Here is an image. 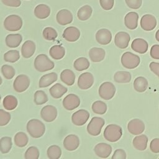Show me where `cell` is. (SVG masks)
Instances as JSON below:
<instances>
[{"mask_svg": "<svg viewBox=\"0 0 159 159\" xmlns=\"http://www.w3.org/2000/svg\"><path fill=\"white\" fill-rule=\"evenodd\" d=\"M27 131L33 138H40L43 136L45 131L44 124L39 119H33L28 121L26 125Z\"/></svg>", "mask_w": 159, "mask_h": 159, "instance_id": "6da1fadb", "label": "cell"}, {"mask_svg": "<svg viewBox=\"0 0 159 159\" xmlns=\"http://www.w3.org/2000/svg\"><path fill=\"white\" fill-rule=\"evenodd\" d=\"M34 67L36 70L40 72H45L52 70L55 64L45 54L37 55L34 60Z\"/></svg>", "mask_w": 159, "mask_h": 159, "instance_id": "7a4b0ae2", "label": "cell"}, {"mask_svg": "<svg viewBox=\"0 0 159 159\" xmlns=\"http://www.w3.org/2000/svg\"><path fill=\"white\" fill-rule=\"evenodd\" d=\"M122 135V128L116 124H109L104 129V137L106 140L111 142L119 140Z\"/></svg>", "mask_w": 159, "mask_h": 159, "instance_id": "3957f363", "label": "cell"}, {"mask_svg": "<svg viewBox=\"0 0 159 159\" xmlns=\"http://www.w3.org/2000/svg\"><path fill=\"white\" fill-rule=\"evenodd\" d=\"M23 25L22 18L16 14L8 16L4 21V28L11 32H15L20 30Z\"/></svg>", "mask_w": 159, "mask_h": 159, "instance_id": "277c9868", "label": "cell"}, {"mask_svg": "<svg viewBox=\"0 0 159 159\" xmlns=\"http://www.w3.org/2000/svg\"><path fill=\"white\" fill-rule=\"evenodd\" d=\"M140 61L139 57L130 52L124 53L121 57V63L124 67L127 69H134L137 67Z\"/></svg>", "mask_w": 159, "mask_h": 159, "instance_id": "5b68a950", "label": "cell"}, {"mask_svg": "<svg viewBox=\"0 0 159 159\" xmlns=\"http://www.w3.org/2000/svg\"><path fill=\"white\" fill-rule=\"evenodd\" d=\"M105 124L104 120L99 117H93L87 126V132L93 136L100 134L101 129Z\"/></svg>", "mask_w": 159, "mask_h": 159, "instance_id": "8992f818", "label": "cell"}, {"mask_svg": "<svg viewBox=\"0 0 159 159\" xmlns=\"http://www.w3.org/2000/svg\"><path fill=\"white\" fill-rule=\"evenodd\" d=\"M98 93L102 99L109 100L114 97L116 93V87L111 82H104L99 86Z\"/></svg>", "mask_w": 159, "mask_h": 159, "instance_id": "52a82bcc", "label": "cell"}, {"mask_svg": "<svg viewBox=\"0 0 159 159\" xmlns=\"http://www.w3.org/2000/svg\"><path fill=\"white\" fill-rule=\"evenodd\" d=\"M30 85L29 78L24 74L18 75L14 81L13 88L17 93H22L29 88Z\"/></svg>", "mask_w": 159, "mask_h": 159, "instance_id": "ba28073f", "label": "cell"}, {"mask_svg": "<svg viewBox=\"0 0 159 159\" xmlns=\"http://www.w3.org/2000/svg\"><path fill=\"white\" fill-rule=\"evenodd\" d=\"M58 112L57 108L52 105H47L42 107L40 111L42 119L47 122L53 121L57 117Z\"/></svg>", "mask_w": 159, "mask_h": 159, "instance_id": "9c48e42d", "label": "cell"}, {"mask_svg": "<svg viewBox=\"0 0 159 159\" xmlns=\"http://www.w3.org/2000/svg\"><path fill=\"white\" fill-rule=\"evenodd\" d=\"M89 113L84 109H80L72 114L71 121L73 124L77 126L84 125L89 119Z\"/></svg>", "mask_w": 159, "mask_h": 159, "instance_id": "30bf717a", "label": "cell"}, {"mask_svg": "<svg viewBox=\"0 0 159 159\" xmlns=\"http://www.w3.org/2000/svg\"><path fill=\"white\" fill-rule=\"evenodd\" d=\"M94 83L93 75L89 72H85L80 75L78 80V86L81 89H88Z\"/></svg>", "mask_w": 159, "mask_h": 159, "instance_id": "8fae6325", "label": "cell"}, {"mask_svg": "<svg viewBox=\"0 0 159 159\" xmlns=\"http://www.w3.org/2000/svg\"><path fill=\"white\" fill-rule=\"evenodd\" d=\"M80 104L79 97L75 94H69L63 100V106L68 111H72L77 108Z\"/></svg>", "mask_w": 159, "mask_h": 159, "instance_id": "7c38bea8", "label": "cell"}, {"mask_svg": "<svg viewBox=\"0 0 159 159\" xmlns=\"http://www.w3.org/2000/svg\"><path fill=\"white\" fill-rule=\"evenodd\" d=\"M127 129L131 134L139 135L144 131L145 124L140 119H134L129 122Z\"/></svg>", "mask_w": 159, "mask_h": 159, "instance_id": "4fadbf2b", "label": "cell"}, {"mask_svg": "<svg viewBox=\"0 0 159 159\" xmlns=\"http://www.w3.org/2000/svg\"><path fill=\"white\" fill-rule=\"evenodd\" d=\"M157 25L156 18L152 14L143 15L140 20L141 27L146 31L153 30Z\"/></svg>", "mask_w": 159, "mask_h": 159, "instance_id": "5bb4252c", "label": "cell"}, {"mask_svg": "<svg viewBox=\"0 0 159 159\" xmlns=\"http://www.w3.org/2000/svg\"><path fill=\"white\" fill-rule=\"evenodd\" d=\"M130 40V37L129 34L125 32H117L114 38L115 45L119 48H125L128 47L129 42Z\"/></svg>", "mask_w": 159, "mask_h": 159, "instance_id": "9a60e30c", "label": "cell"}, {"mask_svg": "<svg viewBox=\"0 0 159 159\" xmlns=\"http://www.w3.org/2000/svg\"><path fill=\"white\" fill-rule=\"evenodd\" d=\"M72 13L68 9H61L59 11L56 16V20L57 22L61 25L69 24L73 21Z\"/></svg>", "mask_w": 159, "mask_h": 159, "instance_id": "2e32d148", "label": "cell"}, {"mask_svg": "<svg viewBox=\"0 0 159 159\" xmlns=\"http://www.w3.org/2000/svg\"><path fill=\"white\" fill-rule=\"evenodd\" d=\"M80 145L79 137L74 134L67 135L63 140V146L68 151H74Z\"/></svg>", "mask_w": 159, "mask_h": 159, "instance_id": "e0dca14e", "label": "cell"}, {"mask_svg": "<svg viewBox=\"0 0 159 159\" xmlns=\"http://www.w3.org/2000/svg\"><path fill=\"white\" fill-rule=\"evenodd\" d=\"M94 151L98 157L106 158L111 155L112 152V147L107 143H99L94 147Z\"/></svg>", "mask_w": 159, "mask_h": 159, "instance_id": "ac0fdd59", "label": "cell"}, {"mask_svg": "<svg viewBox=\"0 0 159 159\" xmlns=\"http://www.w3.org/2000/svg\"><path fill=\"white\" fill-rule=\"evenodd\" d=\"M80 37V30L73 26H70L66 28L63 33V37L68 42H73L78 40Z\"/></svg>", "mask_w": 159, "mask_h": 159, "instance_id": "d6986e66", "label": "cell"}, {"mask_svg": "<svg viewBox=\"0 0 159 159\" xmlns=\"http://www.w3.org/2000/svg\"><path fill=\"white\" fill-rule=\"evenodd\" d=\"M96 40L101 45H107L112 40V34L109 30L101 29L98 30L96 34Z\"/></svg>", "mask_w": 159, "mask_h": 159, "instance_id": "ffe728a7", "label": "cell"}, {"mask_svg": "<svg viewBox=\"0 0 159 159\" xmlns=\"http://www.w3.org/2000/svg\"><path fill=\"white\" fill-rule=\"evenodd\" d=\"M139 15L137 12H130L127 13L124 18L125 25L127 28L130 30H134L137 27L138 25Z\"/></svg>", "mask_w": 159, "mask_h": 159, "instance_id": "44dd1931", "label": "cell"}, {"mask_svg": "<svg viewBox=\"0 0 159 159\" xmlns=\"http://www.w3.org/2000/svg\"><path fill=\"white\" fill-rule=\"evenodd\" d=\"M131 47L133 50L137 53H145L148 50V44L145 40L141 38H137L132 41Z\"/></svg>", "mask_w": 159, "mask_h": 159, "instance_id": "7402d4cb", "label": "cell"}, {"mask_svg": "<svg viewBox=\"0 0 159 159\" xmlns=\"http://www.w3.org/2000/svg\"><path fill=\"white\" fill-rule=\"evenodd\" d=\"M105 50L102 48L93 47L89 51V57L93 62H100L102 61L105 57Z\"/></svg>", "mask_w": 159, "mask_h": 159, "instance_id": "603a6c76", "label": "cell"}, {"mask_svg": "<svg viewBox=\"0 0 159 159\" xmlns=\"http://www.w3.org/2000/svg\"><path fill=\"white\" fill-rule=\"evenodd\" d=\"M58 79V75L55 72L49 73L43 75L39 80V86L40 88H46L49 86Z\"/></svg>", "mask_w": 159, "mask_h": 159, "instance_id": "cb8c5ba5", "label": "cell"}, {"mask_svg": "<svg viewBox=\"0 0 159 159\" xmlns=\"http://www.w3.org/2000/svg\"><path fill=\"white\" fill-rule=\"evenodd\" d=\"M35 44L33 41H25L21 47V53L22 57L25 58L31 57L35 51Z\"/></svg>", "mask_w": 159, "mask_h": 159, "instance_id": "d4e9b609", "label": "cell"}, {"mask_svg": "<svg viewBox=\"0 0 159 159\" xmlns=\"http://www.w3.org/2000/svg\"><path fill=\"white\" fill-rule=\"evenodd\" d=\"M50 14V8L46 4H40L37 5L34 9L35 16L40 19L47 18Z\"/></svg>", "mask_w": 159, "mask_h": 159, "instance_id": "484cf974", "label": "cell"}, {"mask_svg": "<svg viewBox=\"0 0 159 159\" xmlns=\"http://www.w3.org/2000/svg\"><path fill=\"white\" fill-rule=\"evenodd\" d=\"M22 40V37L19 34H9L6 36L5 42L9 48H16L19 46Z\"/></svg>", "mask_w": 159, "mask_h": 159, "instance_id": "4316f807", "label": "cell"}, {"mask_svg": "<svg viewBox=\"0 0 159 159\" xmlns=\"http://www.w3.org/2000/svg\"><path fill=\"white\" fill-rule=\"evenodd\" d=\"M67 91L68 89L60 83H57L54 84L49 89L50 95L55 99L60 98L67 92Z\"/></svg>", "mask_w": 159, "mask_h": 159, "instance_id": "83f0119b", "label": "cell"}, {"mask_svg": "<svg viewBox=\"0 0 159 159\" xmlns=\"http://www.w3.org/2000/svg\"><path fill=\"white\" fill-rule=\"evenodd\" d=\"M61 81L68 86H71L75 81V75L74 72L70 69L63 70L60 74Z\"/></svg>", "mask_w": 159, "mask_h": 159, "instance_id": "f1b7e54d", "label": "cell"}, {"mask_svg": "<svg viewBox=\"0 0 159 159\" xmlns=\"http://www.w3.org/2000/svg\"><path fill=\"white\" fill-rule=\"evenodd\" d=\"M148 137L145 135H140L133 139V145L138 150H145L147 146Z\"/></svg>", "mask_w": 159, "mask_h": 159, "instance_id": "f546056e", "label": "cell"}, {"mask_svg": "<svg viewBox=\"0 0 159 159\" xmlns=\"http://www.w3.org/2000/svg\"><path fill=\"white\" fill-rule=\"evenodd\" d=\"M49 54L54 60H60L65 56V50L63 47L59 45H55L50 48Z\"/></svg>", "mask_w": 159, "mask_h": 159, "instance_id": "4dcf8cb0", "label": "cell"}, {"mask_svg": "<svg viewBox=\"0 0 159 159\" xmlns=\"http://www.w3.org/2000/svg\"><path fill=\"white\" fill-rule=\"evenodd\" d=\"M148 85L147 80L143 76L136 78L134 81V88L136 91L139 93L144 92L147 89Z\"/></svg>", "mask_w": 159, "mask_h": 159, "instance_id": "1f68e13d", "label": "cell"}, {"mask_svg": "<svg viewBox=\"0 0 159 159\" xmlns=\"http://www.w3.org/2000/svg\"><path fill=\"white\" fill-rule=\"evenodd\" d=\"M2 104L5 109L11 111L14 109L17 106L18 101L14 96L7 95L3 99Z\"/></svg>", "mask_w": 159, "mask_h": 159, "instance_id": "d6a6232c", "label": "cell"}, {"mask_svg": "<svg viewBox=\"0 0 159 159\" xmlns=\"http://www.w3.org/2000/svg\"><path fill=\"white\" fill-rule=\"evenodd\" d=\"M93 12L92 7L89 5H84L80 7L77 12L78 18L80 20H86L91 16Z\"/></svg>", "mask_w": 159, "mask_h": 159, "instance_id": "836d02e7", "label": "cell"}, {"mask_svg": "<svg viewBox=\"0 0 159 159\" xmlns=\"http://www.w3.org/2000/svg\"><path fill=\"white\" fill-rule=\"evenodd\" d=\"M131 74L128 71H119L114 75V80L116 82L119 83H127L131 81Z\"/></svg>", "mask_w": 159, "mask_h": 159, "instance_id": "e575fe53", "label": "cell"}, {"mask_svg": "<svg viewBox=\"0 0 159 159\" xmlns=\"http://www.w3.org/2000/svg\"><path fill=\"white\" fill-rule=\"evenodd\" d=\"M12 146L11 137L5 136L0 139V151L2 153H7L11 150Z\"/></svg>", "mask_w": 159, "mask_h": 159, "instance_id": "d590c367", "label": "cell"}, {"mask_svg": "<svg viewBox=\"0 0 159 159\" xmlns=\"http://www.w3.org/2000/svg\"><path fill=\"white\" fill-rule=\"evenodd\" d=\"M14 143L19 147H24L29 142V138L27 134L23 132H17L14 138Z\"/></svg>", "mask_w": 159, "mask_h": 159, "instance_id": "8d00e7d4", "label": "cell"}, {"mask_svg": "<svg viewBox=\"0 0 159 159\" xmlns=\"http://www.w3.org/2000/svg\"><path fill=\"white\" fill-rule=\"evenodd\" d=\"M89 61L85 57H80L74 61V68L78 71H81L88 69L89 66Z\"/></svg>", "mask_w": 159, "mask_h": 159, "instance_id": "74e56055", "label": "cell"}, {"mask_svg": "<svg viewBox=\"0 0 159 159\" xmlns=\"http://www.w3.org/2000/svg\"><path fill=\"white\" fill-rule=\"evenodd\" d=\"M47 155L49 159H58L61 155V150L59 146L53 145L48 148Z\"/></svg>", "mask_w": 159, "mask_h": 159, "instance_id": "f35d334b", "label": "cell"}, {"mask_svg": "<svg viewBox=\"0 0 159 159\" xmlns=\"http://www.w3.org/2000/svg\"><path fill=\"white\" fill-rule=\"evenodd\" d=\"M93 111L97 114H104L107 111V105L105 102L101 101H96L92 104Z\"/></svg>", "mask_w": 159, "mask_h": 159, "instance_id": "ab89813d", "label": "cell"}, {"mask_svg": "<svg viewBox=\"0 0 159 159\" xmlns=\"http://www.w3.org/2000/svg\"><path fill=\"white\" fill-rule=\"evenodd\" d=\"M34 102L37 105H42L46 103L48 99L47 94L42 90H38L35 91L34 95Z\"/></svg>", "mask_w": 159, "mask_h": 159, "instance_id": "60d3db41", "label": "cell"}, {"mask_svg": "<svg viewBox=\"0 0 159 159\" xmlns=\"http://www.w3.org/2000/svg\"><path fill=\"white\" fill-rule=\"evenodd\" d=\"M20 58L19 52L16 50H11L6 52L4 55V60L7 62L14 63Z\"/></svg>", "mask_w": 159, "mask_h": 159, "instance_id": "b9f144b4", "label": "cell"}, {"mask_svg": "<svg viewBox=\"0 0 159 159\" xmlns=\"http://www.w3.org/2000/svg\"><path fill=\"white\" fill-rule=\"evenodd\" d=\"M43 37L47 40H54L58 36L57 32L55 29L51 27H45L43 30Z\"/></svg>", "mask_w": 159, "mask_h": 159, "instance_id": "7bdbcfd3", "label": "cell"}, {"mask_svg": "<svg viewBox=\"0 0 159 159\" xmlns=\"http://www.w3.org/2000/svg\"><path fill=\"white\" fill-rule=\"evenodd\" d=\"M1 73L3 76L7 80L12 79L16 73L14 68L9 65H4L1 66Z\"/></svg>", "mask_w": 159, "mask_h": 159, "instance_id": "ee69618b", "label": "cell"}, {"mask_svg": "<svg viewBox=\"0 0 159 159\" xmlns=\"http://www.w3.org/2000/svg\"><path fill=\"white\" fill-rule=\"evenodd\" d=\"M40 153L39 149L35 146L29 147L25 151L24 158L25 159H38Z\"/></svg>", "mask_w": 159, "mask_h": 159, "instance_id": "f6af8a7d", "label": "cell"}, {"mask_svg": "<svg viewBox=\"0 0 159 159\" xmlns=\"http://www.w3.org/2000/svg\"><path fill=\"white\" fill-rule=\"evenodd\" d=\"M11 116L9 112L4 111V109H0V126H4L7 125L10 120Z\"/></svg>", "mask_w": 159, "mask_h": 159, "instance_id": "bcb514c9", "label": "cell"}, {"mask_svg": "<svg viewBox=\"0 0 159 159\" xmlns=\"http://www.w3.org/2000/svg\"><path fill=\"white\" fill-rule=\"evenodd\" d=\"M127 6L133 9H137L140 7L142 0H125Z\"/></svg>", "mask_w": 159, "mask_h": 159, "instance_id": "7dc6e473", "label": "cell"}, {"mask_svg": "<svg viewBox=\"0 0 159 159\" xmlns=\"http://www.w3.org/2000/svg\"><path fill=\"white\" fill-rule=\"evenodd\" d=\"M99 3L103 9L109 11L113 7L114 0H99Z\"/></svg>", "mask_w": 159, "mask_h": 159, "instance_id": "c3c4849f", "label": "cell"}, {"mask_svg": "<svg viewBox=\"0 0 159 159\" xmlns=\"http://www.w3.org/2000/svg\"><path fill=\"white\" fill-rule=\"evenodd\" d=\"M1 2L3 4L9 7H18L21 4L20 0H1Z\"/></svg>", "mask_w": 159, "mask_h": 159, "instance_id": "681fc988", "label": "cell"}, {"mask_svg": "<svg viewBox=\"0 0 159 159\" xmlns=\"http://www.w3.org/2000/svg\"><path fill=\"white\" fill-rule=\"evenodd\" d=\"M150 149L153 153H159V139H153L150 144Z\"/></svg>", "mask_w": 159, "mask_h": 159, "instance_id": "f907efd6", "label": "cell"}, {"mask_svg": "<svg viewBox=\"0 0 159 159\" xmlns=\"http://www.w3.org/2000/svg\"><path fill=\"white\" fill-rule=\"evenodd\" d=\"M126 157V153L122 149H117L112 156V159H125Z\"/></svg>", "mask_w": 159, "mask_h": 159, "instance_id": "816d5d0a", "label": "cell"}, {"mask_svg": "<svg viewBox=\"0 0 159 159\" xmlns=\"http://www.w3.org/2000/svg\"><path fill=\"white\" fill-rule=\"evenodd\" d=\"M150 56L153 59L159 60V45H154L151 47Z\"/></svg>", "mask_w": 159, "mask_h": 159, "instance_id": "f5cc1de1", "label": "cell"}, {"mask_svg": "<svg viewBox=\"0 0 159 159\" xmlns=\"http://www.w3.org/2000/svg\"><path fill=\"white\" fill-rule=\"evenodd\" d=\"M150 68L159 78V63L152 61L150 63Z\"/></svg>", "mask_w": 159, "mask_h": 159, "instance_id": "db71d44e", "label": "cell"}, {"mask_svg": "<svg viewBox=\"0 0 159 159\" xmlns=\"http://www.w3.org/2000/svg\"><path fill=\"white\" fill-rule=\"evenodd\" d=\"M155 38H156V40L159 42V29L157 31L155 34Z\"/></svg>", "mask_w": 159, "mask_h": 159, "instance_id": "11a10c76", "label": "cell"}, {"mask_svg": "<svg viewBox=\"0 0 159 159\" xmlns=\"http://www.w3.org/2000/svg\"><path fill=\"white\" fill-rule=\"evenodd\" d=\"M2 78H1V76H0V85L2 84Z\"/></svg>", "mask_w": 159, "mask_h": 159, "instance_id": "9f6ffc18", "label": "cell"}, {"mask_svg": "<svg viewBox=\"0 0 159 159\" xmlns=\"http://www.w3.org/2000/svg\"><path fill=\"white\" fill-rule=\"evenodd\" d=\"M1 95H0V101H1Z\"/></svg>", "mask_w": 159, "mask_h": 159, "instance_id": "6f0895ef", "label": "cell"}]
</instances>
